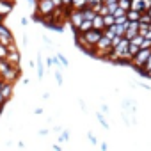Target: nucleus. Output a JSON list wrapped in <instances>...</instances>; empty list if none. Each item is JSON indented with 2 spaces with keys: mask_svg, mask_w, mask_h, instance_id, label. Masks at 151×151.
<instances>
[{
  "mask_svg": "<svg viewBox=\"0 0 151 151\" xmlns=\"http://www.w3.org/2000/svg\"><path fill=\"white\" fill-rule=\"evenodd\" d=\"M36 13H34V20H41L45 16H52L55 13V6H53V0H37V6H36Z\"/></svg>",
  "mask_w": 151,
  "mask_h": 151,
  "instance_id": "obj_1",
  "label": "nucleus"
},
{
  "mask_svg": "<svg viewBox=\"0 0 151 151\" xmlns=\"http://www.w3.org/2000/svg\"><path fill=\"white\" fill-rule=\"evenodd\" d=\"M149 55H151V48H140V52L133 57L132 66H133L135 69H140V68L146 64V60L149 59Z\"/></svg>",
  "mask_w": 151,
  "mask_h": 151,
  "instance_id": "obj_2",
  "label": "nucleus"
},
{
  "mask_svg": "<svg viewBox=\"0 0 151 151\" xmlns=\"http://www.w3.org/2000/svg\"><path fill=\"white\" fill-rule=\"evenodd\" d=\"M82 36H84V39H86L87 43H91L93 46H96V45H98V41H100V39H101V36H103V30L91 29V30H87V32H82Z\"/></svg>",
  "mask_w": 151,
  "mask_h": 151,
  "instance_id": "obj_3",
  "label": "nucleus"
},
{
  "mask_svg": "<svg viewBox=\"0 0 151 151\" xmlns=\"http://www.w3.org/2000/svg\"><path fill=\"white\" fill-rule=\"evenodd\" d=\"M6 60L11 62V64H14V66H20L22 57H20V52H18V48H16V43H11V45H9V53H7Z\"/></svg>",
  "mask_w": 151,
  "mask_h": 151,
  "instance_id": "obj_4",
  "label": "nucleus"
},
{
  "mask_svg": "<svg viewBox=\"0 0 151 151\" xmlns=\"http://www.w3.org/2000/svg\"><path fill=\"white\" fill-rule=\"evenodd\" d=\"M13 6H14L13 0H0V14H2V16H7V14L13 11Z\"/></svg>",
  "mask_w": 151,
  "mask_h": 151,
  "instance_id": "obj_5",
  "label": "nucleus"
},
{
  "mask_svg": "<svg viewBox=\"0 0 151 151\" xmlns=\"http://www.w3.org/2000/svg\"><path fill=\"white\" fill-rule=\"evenodd\" d=\"M45 60H43V57H41V53H37V59H36V71H37V78L39 80H43V77H45Z\"/></svg>",
  "mask_w": 151,
  "mask_h": 151,
  "instance_id": "obj_6",
  "label": "nucleus"
},
{
  "mask_svg": "<svg viewBox=\"0 0 151 151\" xmlns=\"http://www.w3.org/2000/svg\"><path fill=\"white\" fill-rule=\"evenodd\" d=\"M121 105H123V109H124L126 112H130V114H135V112H137V101H133V100H130V98L123 100Z\"/></svg>",
  "mask_w": 151,
  "mask_h": 151,
  "instance_id": "obj_7",
  "label": "nucleus"
},
{
  "mask_svg": "<svg viewBox=\"0 0 151 151\" xmlns=\"http://www.w3.org/2000/svg\"><path fill=\"white\" fill-rule=\"evenodd\" d=\"M93 29H98V30H105V20H103V14H96L93 18Z\"/></svg>",
  "mask_w": 151,
  "mask_h": 151,
  "instance_id": "obj_8",
  "label": "nucleus"
},
{
  "mask_svg": "<svg viewBox=\"0 0 151 151\" xmlns=\"http://www.w3.org/2000/svg\"><path fill=\"white\" fill-rule=\"evenodd\" d=\"M93 29V22L91 20H84L82 22V25L78 27V30H77V34H82V32H87V30H91Z\"/></svg>",
  "mask_w": 151,
  "mask_h": 151,
  "instance_id": "obj_9",
  "label": "nucleus"
},
{
  "mask_svg": "<svg viewBox=\"0 0 151 151\" xmlns=\"http://www.w3.org/2000/svg\"><path fill=\"white\" fill-rule=\"evenodd\" d=\"M0 37H13V32L7 29L4 22H0Z\"/></svg>",
  "mask_w": 151,
  "mask_h": 151,
  "instance_id": "obj_10",
  "label": "nucleus"
},
{
  "mask_svg": "<svg viewBox=\"0 0 151 151\" xmlns=\"http://www.w3.org/2000/svg\"><path fill=\"white\" fill-rule=\"evenodd\" d=\"M140 14H142V13H140V11H135V9H128V11H126V18L132 20V22H133V20H140Z\"/></svg>",
  "mask_w": 151,
  "mask_h": 151,
  "instance_id": "obj_11",
  "label": "nucleus"
},
{
  "mask_svg": "<svg viewBox=\"0 0 151 151\" xmlns=\"http://www.w3.org/2000/svg\"><path fill=\"white\" fill-rule=\"evenodd\" d=\"M128 52H130V55H132V57H135V55L140 52V45H137V43L130 41V45H128Z\"/></svg>",
  "mask_w": 151,
  "mask_h": 151,
  "instance_id": "obj_12",
  "label": "nucleus"
},
{
  "mask_svg": "<svg viewBox=\"0 0 151 151\" xmlns=\"http://www.w3.org/2000/svg\"><path fill=\"white\" fill-rule=\"evenodd\" d=\"M96 117H98V121H100V124H101V128H103V130H110V124H109V121L105 119V114L98 112V114H96Z\"/></svg>",
  "mask_w": 151,
  "mask_h": 151,
  "instance_id": "obj_13",
  "label": "nucleus"
},
{
  "mask_svg": "<svg viewBox=\"0 0 151 151\" xmlns=\"http://www.w3.org/2000/svg\"><path fill=\"white\" fill-rule=\"evenodd\" d=\"M103 20H105V27H112V25L116 23V16H114V14H110V13H109V14H105V16H103Z\"/></svg>",
  "mask_w": 151,
  "mask_h": 151,
  "instance_id": "obj_14",
  "label": "nucleus"
},
{
  "mask_svg": "<svg viewBox=\"0 0 151 151\" xmlns=\"http://www.w3.org/2000/svg\"><path fill=\"white\" fill-rule=\"evenodd\" d=\"M59 142H69V130H60L59 132Z\"/></svg>",
  "mask_w": 151,
  "mask_h": 151,
  "instance_id": "obj_15",
  "label": "nucleus"
},
{
  "mask_svg": "<svg viewBox=\"0 0 151 151\" xmlns=\"http://www.w3.org/2000/svg\"><path fill=\"white\" fill-rule=\"evenodd\" d=\"M55 55L59 57V60H60V64H62V68H68V66H69V60H68V59L64 57V53H62V52H57Z\"/></svg>",
  "mask_w": 151,
  "mask_h": 151,
  "instance_id": "obj_16",
  "label": "nucleus"
},
{
  "mask_svg": "<svg viewBox=\"0 0 151 151\" xmlns=\"http://www.w3.org/2000/svg\"><path fill=\"white\" fill-rule=\"evenodd\" d=\"M55 80H57V86H62V84H64V77H62L60 69H57V71H55Z\"/></svg>",
  "mask_w": 151,
  "mask_h": 151,
  "instance_id": "obj_17",
  "label": "nucleus"
},
{
  "mask_svg": "<svg viewBox=\"0 0 151 151\" xmlns=\"http://www.w3.org/2000/svg\"><path fill=\"white\" fill-rule=\"evenodd\" d=\"M87 140H89L93 146H96V144H98V139H96V135H94L93 132H89V133H87Z\"/></svg>",
  "mask_w": 151,
  "mask_h": 151,
  "instance_id": "obj_18",
  "label": "nucleus"
},
{
  "mask_svg": "<svg viewBox=\"0 0 151 151\" xmlns=\"http://www.w3.org/2000/svg\"><path fill=\"white\" fill-rule=\"evenodd\" d=\"M114 16H116V18L126 16V9H123V7H117V9H116V13H114Z\"/></svg>",
  "mask_w": 151,
  "mask_h": 151,
  "instance_id": "obj_19",
  "label": "nucleus"
},
{
  "mask_svg": "<svg viewBox=\"0 0 151 151\" xmlns=\"http://www.w3.org/2000/svg\"><path fill=\"white\" fill-rule=\"evenodd\" d=\"M100 112L109 116V114H110V107H109V105H105V103H101V105H100Z\"/></svg>",
  "mask_w": 151,
  "mask_h": 151,
  "instance_id": "obj_20",
  "label": "nucleus"
},
{
  "mask_svg": "<svg viewBox=\"0 0 151 151\" xmlns=\"http://www.w3.org/2000/svg\"><path fill=\"white\" fill-rule=\"evenodd\" d=\"M140 48H151V39H147V37H144V41L140 43Z\"/></svg>",
  "mask_w": 151,
  "mask_h": 151,
  "instance_id": "obj_21",
  "label": "nucleus"
},
{
  "mask_svg": "<svg viewBox=\"0 0 151 151\" xmlns=\"http://www.w3.org/2000/svg\"><path fill=\"white\" fill-rule=\"evenodd\" d=\"M43 43H45V45H46V46H50V48H52V46H53V41H52V39H50V37H48V36H43Z\"/></svg>",
  "mask_w": 151,
  "mask_h": 151,
  "instance_id": "obj_22",
  "label": "nucleus"
},
{
  "mask_svg": "<svg viewBox=\"0 0 151 151\" xmlns=\"http://www.w3.org/2000/svg\"><path fill=\"white\" fill-rule=\"evenodd\" d=\"M20 23H22V27H27V25H29V18L22 16V18H20Z\"/></svg>",
  "mask_w": 151,
  "mask_h": 151,
  "instance_id": "obj_23",
  "label": "nucleus"
},
{
  "mask_svg": "<svg viewBox=\"0 0 151 151\" xmlns=\"http://www.w3.org/2000/svg\"><path fill=\"white\" fill-rule=\"evenodd\" d=\"M135 86H139V87H142L144 91H151V86H147V84H135Z\"/></svg>",
  "mask_w": 151,
  "mask_h": 151,
  "instance_id": "obj_24",
  "label": "nucleus"
},
{
  "mask_svg": "<svg viewBox=\"0 0 151 151\" xmlns=\"http://www.w3.org/2000/svg\"><path fill=\"white\" fill-rule=\"evenodd\" d=\"M22 43H23V46H27V45H29V39H27V34H23V36H22Z\"/></svg>",
  "mask_w": 151,
  "mask_h": 151,
  "instance_id": "obj_25",
  "label": "nucleus"
},
{
  "mask_svg": "<svg viewBox=\"0 0 151 151\" xmlns=\"http://www.w3.org/2000/svg\"><path fill=\"white\" fill-rule=\"evenodd\" d=\"M37 133H39V135H48V133H50V130H46V128H43V130H39Z\"/></svg>",
  "mask_w": 151,
  "mask_h": 151,
  "instance_id": "obj_26",
  "label": "nucleus"
},
{
  "mask_svg": "<svg viewBox=\"0 0 151 151\" xmlns=\"http://www.w3.org/2000/svg\"><path fill=\"white\" fill-rule=\"evenodd\" d=\"M34 114H37V116H41V114H43V109H41V107H37V109H34Z\"/></svg>",
  "mask_w": 151,
  "mask_h": 151,
  "instance_id": "obj_27",
  "label": "nucleus"
},
{
  "mask_svg": "<svg viewBox=\"0 0 151 151\" xmlns=\"http://www.w3.org/2000/svg\"><path fill=\"white\" fill-rule=\"evenodd\" d=\"M64 2V7H71V0H62Z\"/></svg>",
  "mask_w": 151,
  "mask_h": 151,
  "instance_id": "obj_28",
  "label": "nucleus"
},
{
  "mask_svg": "<svg viewBox=\"0 0 151 151\" xmlns=\"http://www.w3.org/2000/svg\"><path fill=\"white\" fill-rule=\"evenodd\" d=\"M29 66H30V68H32V69H36V62H34V60H32V59H30V60H29Z\"/></svg>",
  "mask_w": 151,
  "mask_h": 151,
  "instance_id": "obj_29",
  "label": "nucleus"
},
{
  "mask_svg": "<svg viewBox=\"0 0 151 151\" xmlns=\"http://www.w3.org/2000/svg\"><path fill=\"white\" fill-rule=\"evenodd\" d=\"M43 100H50V93H48V91L43 93Z\"/></svg>",
  "mask_w": 151,
  "mask_h": 151,
  "instance_id": "obj_30",
  "label": "nucleus"
},
{
  "mask_svg": "<svg viewBox=\"0 0 151 151\" xmlns=\"http://www.w3.org/2000/svg\"><path fill=\"white\" fill-rule=\"evenodd\" d=\"M78 103H80V107H82V110L86 112V103H84V100H78Z\"/></svg>",
  "mask_w": 151,
  "mask_h": 151,
  "instance_id": "obj_31",
  "label": "nucleus"
},
{
  "mask_svg": "<svg viewBox=\"0 0 151 151\" xmlns=\"http://www.w3.org/2000/svg\"><path fill=\"white\" fill-rule=\"evenodd\" d=\"M100 147H101V149H103V151H105V149H107V147H109V146H107V142H101V144H100Z\"/></svg>",
  "mask_w": 151,
  "mask_h": 151,
  "instance_id": "obj_32",
  "label": "nucleus"
},
{
  "mask_svg": "<svg viewBox=\"0 0 151 151\" xmlns=\"http://www.w3.org/2000/svg\"><path fill=\"white\" fill-rule=\"evenodd\" d=\"M52 147H53V149H55V151H60V146H59V144H53V146H52Z\"/></svg>",
  "mask_w": 151,
  "mask_h": 151,
  "instance_id": "obj_33",
  "label": "nucleus"
}]
</instances>
